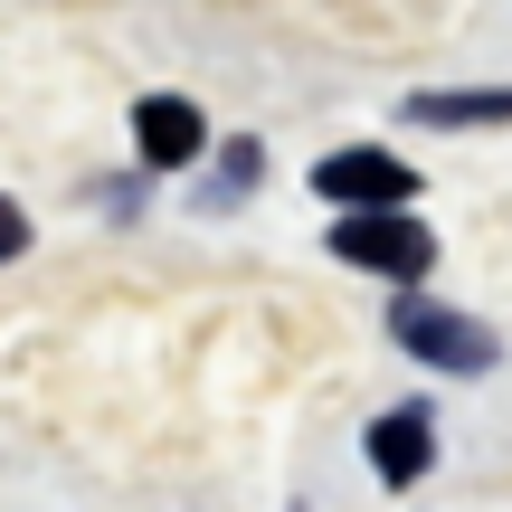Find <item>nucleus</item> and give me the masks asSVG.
<instances>
[{"instance_id":"nucleus-2","label":"nucleus","mask_w":512,"mask_h":512,"mask_svg":"<svg viewBox=\"0 0 512 512\" xmlns=\"http://www.w3.org/2000/svg\"><path fill=\"white\" fill-rule=\"evenodd\" d=\"M332 256H342V266H370V275H399V285H418V275L437 266V238L408 219V200H399V209H342Z\"/></svg>"},{"instance_id":"nucleus-7","label":"nucleus","mask_w":512,"mask_h":512,"mask_svg":"<svg viewBox=\"0 0 512 512\" xmlns=\"http://www.w3.org/2000/svg\"><path fill=\"white\" fill-rule=\"evenodd\" d=\"M19 247H29V219H19V200H0V266H10Z\"/></svg>"},{"instance_id":"nucleus-3","label":"nucleus","mask_w":512,"mask_h":512,"mask_svg":"<svg viewBox=\"0 0 512 512\" xmlns=\"http://www.w3.org/2000/svg\"><path fill=\"white\" fill-rule=\"evenodd\" d=\"M313 190H323L332 209H399L408 190H418V171L389 162L380 143H351V152H332V162H313Z\"/></svg>"},{"instance_id":"nucleus-4","label":"nucleus","mask_w":512,"mask_h":512,"mask_svg":"<svg viewBox=\"0 0 512 512\" xmlns=\"http://www.w3.org/2000/svg\"><path fill=\"white\" fill-rule=\"evenodd\" d=\"M133 152H143V171H190L209 152L200 105H181V95H143V105H133Z\"/></svg>"},{"instance_id":"nucleus-1","label":"nucleus","mask_w":512,"mask_h":512,"mask_svg":"<svg viewBox=\"0 0 512 512\" xmlns=\"http://www.w3.org/2000/svg\"><path fill=\"white\" fill-rule=\"evenodd\" d=\"M389 342H399L408 361L446 370V380H475V370H494V332H484L475 313H456V304H437V294H418V285L389 304Z\"/></svg>"},{"instance_id":"nucleus-6","label":"nucleus","mask_w":512,"mask_h":512,"mask_svg":"<svg viewBox=\"0 0 512 512\" xmlns=\"http://www.w3.org/2000/svg\"><path fill=\"white\" fill-rule=\"evenodd\" d=\"M408 124H427V133H465V124H512V86H475V95H408Z\"/></svg>"},{"instance_id":"nucleus-8","label":"nucleus","mask_w":512,"mask_h":512,"mask_svg":"<svg viewBox=\"0 0 512 512\" xmlns=\"http://www.w3.org/2000/svg\"><path fill=\"white\" fill-rule=\"evenodd\" d=\"M219 162H228V190H247V181H256V162H266V152H256V143H228Z\"/></svg>"},{"instance_id":"nucleus-5","label":"nucleus","mask_w":512,"mask_h":512,"mask_svg":"<svg viewBox=\"0 0 512 512\" xmlns=\"http://www.w3.org/2000/svg\"><path fill=\"white\" fill-rule=\"evenodd\" d=\"M427 465H437V418H427V408H389V418L370 427V475H380L389 494H408Z\"/></svg>"}]
</instances>
